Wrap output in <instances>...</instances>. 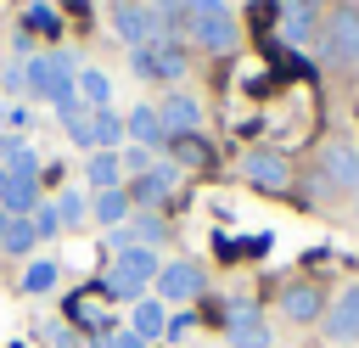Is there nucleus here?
Returning a JSON list of instances; mask_svg holds the SVG:
<instances>
[{
    "label": "nucleus",
    "mask_w": 359,
    "mask_h": 348,
    "mask_svg": "<svg viewBox=\"0 0 359 348\" xmlns=\"http://www.w3.org/2000/svg\"><path fill=\"white\" fill-rule=\"evenodd\" d=\"M180 22L202 51H236V22L224 0H180Z\"/></svg>",
    "instance_id": "f257e3e1"
},
{
    "label": "nucleus",
    "mask_w": 359,
    "mask_h": 348,
    "mask_svg": "<svg viewBox=\"0 0 359 348\" xmlns=\"http://www.w3.org/2000/svg\"><path fill=\"white\" fill-rule=\"evenodd\" d=\"M151 281H157V253L151 247H123L112 258V269H107V292L112 297H140Z\"/></svg>",
    "instance_id": "f03ea898"
},
{
    "label": "nucleus",
    "mask_w": 359,
    "mask_h": 348,
    "mask_svg": "<svg viewBox=\"0 0 359 348\" xmlns=\"http://www.w3.org/2000/svg\"><path fill=\"white\" fill-rule=\"evenodd\" d=\"M320 51L331 62H359V6H331L320 22Z\"/></svg>",
    "instance_id": "7ed1b4c3"
},
{
    "label": "nucleus",
    "mask_w": 359,
    "mask_h": 348,
    "mask_svg": "<svg viewBox=\"0 0 359 348\" xmlns=\"http://www.w3.org/2000/svg\"><path fill=\"white\" fill-rule=\"evenodd\" d=\"M28 90L34 95H45V101H73L79 95V84H73V67H67V56L62 51H45V56H34L28 62Z\"/></svg>",
    "instance_id": "20e7f679"
},
{
    "label": "nucleus",
    "mask_w": 359,
    "mask_h": 348,
    "mask_svg": "<svg viewBox=\"0 0 359 348\" xmlns=\"http://www.w3.org/2000/svg\"><path fill=\"white\" fill-rule=\"evenodd\" d=\"M39 168H0V213H34L39 208Z\"/></svg>",
    "instance_id": "39448f33"
},
{
    "label": "nucleus",
    "mask_w": 359,
    "mask_h": 348,
    "mask_svg": "<svg viewBox=\"0 0 359 348\" xmlns=\"http://www.w3.org/2000/svg\"><path fill=\"white\" fill-rule=\"evenodd\" d=\"M135 73H146V79H180L185 73V51L174 39H151V45L135 51Z\"/></svg>",
    "instance_id": "423d86ee"
},
{
    "label": "nucleus",
    "mask_w": 359,
    "mask_h": 348,
    "mask_svg": "<svg viewBox=\"0 0 359 348\" xmlns=\"http://www.w3.org/2000/svg\"><path fill=\"white\" fill-rule=\"evenodd\" d=\"M241 174H247V185H258V191H286V185H292V163H286L280 152H247V157H241Z\"/></svg>",
    "instance_id": "0eeeda50"
},
{
    "label": "nucleus",
    "mask_w": 359,
    "mask_h": 348,
    "mask_svg": "<svg viewBox=\"0 0 359 348\" xmlns=\"http://www.w3.org/2000/svg\"><path fill=\"white\" fill-rule=\"evenodd\" d=\"M325 337L331 342H359V286L337 292V303L325 309Z\"/></svg>",
    "instance_id": "6e6552de"
},
{
    "label": "nucleus",
    "mask_w": 359,
    "mask_h": 348,
    "mask_svg": "<svg viewBox=\"0 0 359 348\" xmlns=\"http://www.w3.org/2000/svg\"><path fill=\"white\" fill-rule=\"evenodd\" d=\"M157 292H163L168 303H191V297L202 292V269H196V264H185V258L163 264V269H157Z\"/></svg>",
    "instance_id": "1a4fd4ad"
},
{
    "label": "nucleus",
    "mask_w": 359,
    "mask_h": 348,
    "mask_svg": "<svg viewBox=\"0 0 359 348\" xmlns=\"http://www.w3.org/2000/svg\"><path fill=\"white\" fill-rule=\"evenodd\" d=\"M224 331H230V342H236V348H269V326H264V314H258L252 303H230Z\"/></svg>",
    "instance_id": "9d476101"
},
{
    "label": "nucleus",
    "mask_w": 359,
    "mask_h": 348,
    "mask_svg": "<svg viewBox=\"0 0 359 348\" xmlns=\"http://www.w3.org/2000/svg\"><path fill=\"white\" fill-rule=\"evenodd\" d=\"M320 168H325V180H331L337 191H353V185H359V152L342 146V140H325V146H320Z\"/></svg>",
    "instance_id": "9b49d317"
},
{
    "label": "nucleus",
    "mask_w": 359,
    "mask_h": 348,
    "mask_svg": "<svg viewBox=\"0 0 359 348\" xmlns=\"http://www.w3.org/2000/svg\"><path fill=\"white\" fill-rule=\"evenodd\" d=\"M280 314H286L292 326H309V320H320V314H325V303H320V292H314L309 281H297V286H286V292H280Z\"/></svg>",
    "instance_id": "f8f14e48"
},
{
    "label": "nucleus",
    "mask_w": 359,
    "mask_h": 348,
    "mask_svg": "<svg viewBox=\"0 0 359 348\" xmlns=\"http://www.w3.org/2000/svg\"><path fill=\"white\" fill-rule=\"evenodd\" d=\"M112 22H118V34H123V39L135 45V51L157 39V22L146 17V6H118V11H112Z\"/></svg>",
    "instance_id": "ddd939ff"
},
{
    "label": "nucleus",
    "mask_w": 359,
    "mask_h": 348,
    "mask_svg": "<svg viewBox=\"0 0 359 348\" xmlns=\"http://www.w3.org/2000/svg\"><path fill=\"white\" fill-rule=\"evenodd\" d=\"M157 118H163V129H168V135H196V123H202V107H196L191 95H168Z\"/></svg>",
    "instance_id": "4468645a"
},
{
    "label": "nucleus",
    "mask_w": 359,
    "mask_h": 348,
    "mask_svg": "<svg viewBox=\"0 0 359 348\" xmlns=\"http://www.w3.org/2000/svg\"><path fill=\"white\" fill-rule=\"evenodd\" d=\"M123 135H135L146 152L151 146H168V129H163V118H157V107H135L129 118H123Z\"/></svg>",
    "instance_id": "2eb2a0df"
},
{
    "label": "nucleus",
    "mask_w": 359,
    "mask_h": 348,
    "mask_svg": "<svg viewBox=\"0 0 359 348\" xmlns=\"http://www.w3.org/2000/svg\"><path fill=\"white\" fill-rule=\"evenodd\" d=\"M174 191V168L163 163V168H146V174H135V185H129V202H163Z\"/></svg>",
    "instance_id": "dca6fc26"
},
{
    "label": "nucleus",
    "mask_w": 359,
    "mask_h": 348,
    "mask_svg": "<svg viewBox=\"0 0 359 348\" xmlns=\"http://www.w3.org/2000/svg\"><path fill=\"white\" fill-rule=\"evenodd\" d=\"M34 241H39V230H34L28 213H0V247L6 253H28Z\"/></svg>",
    "instance_id": "f3484780"
},
{
    "label": "nucleus",
    "mask_w": 359,
    "mask_h": 348,
    "mask_svg": "<svg viewBox=\"0 0 359 348\" xmlns=\"http://www.w3.org/2000/svg\"><path fill=\"white\" fill-rule=\"evenodd\" d=\"M73 84H79V95L90 101V112H107V101H112V84H107V73H101V67H84Z\"/></svg>",
    "instance_id": "a211bd4d"
},
{
    "label": "nucleus",
    "mask_w": 359,
    "mask_h": 348,
    "mask_svg": "<svg viewBox=\"0 0 359 348\" xmlns=\"http://www.w3.org/2000/svg\"><path fill=\"white\" fill-rule=\"evenodd\" d=\"M112 241H118V247H151V241H163V219H151V213H140V219H135L129 230H118Z\"/></svg>",
    "instance_id": "6ab92c4d"
},
{
    "label": "nucleus",
    "mask_w": 359,
    "mask_h": 348,
    "mask_svg": "<svg viewBox=\"0 0 359 348\" xmlns=\"http://www.w3.org/2000/svg\"><path fill=\"white\" fill-rule=\"evenodd\" d=\"M280 34L297 45V39H309L314 34V17H309V6H297V0H286L280 6Z\"/></svg>",
    "instance_id": "aec40b11"
},
{
    "label": "nucleus",
    "mask_w": 359,
    "mask_h": 348,
    "mask_svg": "<svg viewBox=\"0 0 359 348\" xmlns=\"http://www.w3.org/2000/svg\"><path fill=\"white\" fill-rule=\"evenodd\" d=\"M163 331H168L163 303H135V337H140V342H151V337H163Z\"/></svg>",
    "instance_id": "412c9836"
},
{
    "label": "nucleus",
    "mask_w": 359,
    "mask_h": 348,
    "mask_svg": "<svg viewBox=\"0 0 359 348\" xmlns=\"http://www.w3.org/2000/svg\"><path fill=\"white\" fill-rule=\"evenodd\" d=\"M129 213V191H95V219L101 225H123Z\"/></svg>",
    "instance_id": "4be33fe9"
},
{
    "label": "nucleus",
    "mask_w": 359,
    "mask_h": 348,
    "mask_svg": "<svg viewBox=\"0 0 359 348\" xmlns=\"http://www.w3.org/2000/svg\"><path fill=\"white\" fill-rule=\"evenodd\" d=\"M90 185L95 191H118V157L112 152H95L90 157Z\"/></svg>",
    "instance_id": "5701e85b"
},
{
    "label": "nucleus",
    "mask_w": 359,
    "mask_h": 348,
    "mask_svg": "<svg viewBox=\"0 0 359 348\" xmlns=\"http://www.w3.org/2000/svg\"><path fill=\"white\" fill-rule=\"evenodd\" d=\"M56 275H62V269H56L50 258H34V264L22 269V292H50V286H56Z\"/></svg>",
    "instance_id": "b1692460"
},
{
    "label": "nucleus",
    "mask_w": 359,
    "mask_h": 348,
    "mask_svg": "<svg viewBox=\"0 0 359 348\" xmlns=\"http://www.w3.org/2000/svg\"><path fill=\"white\" fill-rule=\"evenodd\" d=\"M168 146H174V157H180V163H208L202 135H168Z\"/></svg>",
    "instance_id": "393cba45"
},
{
    "label": "nucleus",
    "mask_w": 359,
    "mask_h": 348,
    "mask_svg": "<svg viewBox=\"0 0 359 348\" xmlns=\"http://www.w3.org/2000/svg\"><path fill=\"white\" fill-rule=\"evenodd\" d=\"M56 219H62V225H79V219H84V196H79V191H67V196L56 202Z\"/></svg>",
    "instance_id": "a878e982"
},
{
    "label": "nucleus",
    "mask_w": 359,
    "mask_h": 348,
    "mask_svg": "<svg viewBox=\"0 0 359 348\" xmlns=\"http://www.w3.org/2000/svg\"><path fill=\"white\" fill-rule=\"evenodd\" d=\"M28 219H34V230H39V236H56V230H62V219H56V208H34Z\"/></svg>",
    "instance_id": "bb28decb"
},
{
    "label": "nucleus",
    "mask_w": 359,
    "mask_h": 348,
    "mask_svg": "<svg viewBox=\"0 0 359 348\" xmlns=\"http://www.w3.org/2000/svg\"><path fill=\"white\" fill-rule=\"evenodd\" d=\"M11 146H17V140H11V135H0V157H6V152H11Z\"/></svg>",
    "instance_id": "cd10ccee"
},
{
    "label": "nucleus",
    "mask_w": 359,
    "mask_h": 348,
    "mask_svg": "<svg viewBox=\"0 0 359 348\" xmlns=\"http://www.w3.org/2000/svg\"><path fill=\"white\" fill-rule=\"evenodd\" d=\"M297 6H309V11H314V6H331V0H297Z\"/></svg>",
    "instance_id": "c85d7f7f"
}]
</instances>
